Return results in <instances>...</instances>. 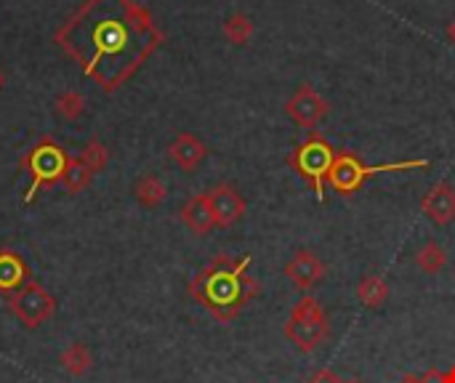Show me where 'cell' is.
I'll return each mask as SVG.
<instances>
[{
	"label": "cell",
	"instance_id": "cell-1",
	"mask_svg": "<svg viewBox=\"0 0 455 383\" xmlns=\"http://www.w3.org/2000/svg\"><path fill=\"white\" fill-rule=\"evenodd\" d=\"M53 40L88 80L115 93L160 48L163 32L136 0H85L59 24Z\"/></svg>",
	"mask_w": 455,
	"mask_h": 383
},
{
	"label": "cell",
	"instance_id": "cell-2",
	"mask_svg": "<svg viewBox=\"0 0 455 383\" xmlns=\"http://www.w3.org/2000/svg\"><path fill=\"white\" fill-rule=\"evenodd\" d=\"M251 256L232 259L227 253H219L208 267H203L192 283L189 296L219 323L229 325L259 293L261 285L248 275Z\"/></svg>",
	"mask_w": 455,
	"mask_h": 383
},
{
	"label": "cell",
	"instance_id": "cell-3",
	"mask_svg": "<svg viewBox=\"0 0 455 383\" xmlns=\"http://www.w3.org/2000/svg\"><path fill=\"white\" fill-rule=\"evenodd\" d=\"M67 163H69V152L51 136H43L27 155H21L19 165L21 171L29 173V189L24 192V205H29L43 189L59 184Z\"/></svg>",
	"mask_w": 455,
	"mask_h": 383
},
{
	"label": "cell",
	"instance_id": "cell-4",
	"mask_svg": "<svg viewBox=\"0 0 455 383\" xmlns=\"http://www.w3.org/2000/svg\"><path fill=\"white\" fill-rule=\"evenodd\" d=\"M285 336L304 355L323 347V341L331 336V320L317 299L304 296L293 304L288 323H285Z\"/></svg>",
	"mask_w": 455,
	"mask_h": 383
},
{
	"label": "cell",
	"instance_id": "cell-5",
	"mask_svg": "<svg viewBox=\"0 0 455 383\" xmlns=\"http://www.w3.org/2000/svg\"><path fill=\"white\" fill-rule=\"evenodd\" d=\"M336 160V149L331 147V141L325 136H320L317 131L309 133V139L304 144H299L291 155H288V163L293 165V171L307 179L317 195V200H323V189H325V181H328V173H331V165Z\"/></svg>",
	"mask_w": 455,
	"mask_h": 383
},
{
	"label": "cell",
	"instance_id": "cell-6",
	"mask_svg": "<svg viewBox=\"0 0 455 383\" xmlns=\"http://www.w3.org/2000/svg\"><path fill=\"white\" fill-rule=\"evenodd\" d=\"M427 160H408V163H384V165H365L355 152H336V160L328 173V184L339 195H355L363 181L381 171H408V168H427Z\"/></svg>",
	"mask_w": 455,
	"mask_h": 383
},
{
	"label": "cell",
	"instance_id": "cell-7",
	"mask_svg": "<svg viewBox=\"0 0 455 383\" xmlns=\"http://www.w3.org/2000/svg\"><path fill=\"white\" fill-rule=\"evenodd\" d=\"M8 309L21 328L35 331L56 315V299L37 280H29L21 291L8 296Z\"/></svg>",
	"mask_w": 455,
	"mask_h": 383
},
{
	"label": "cell",
	"instance_id": "cell-8",
	"mask_svg": "<svg viewBox=\"0 0 455 383\" xmlns=\"http://www.w3.org/2000/svg\"><path fill=\"white\" fill-rule=\"evenodd\" d=\"M328 109H331V104L317 93V88L315 85H309V83H304V85H299V91L288 99V104H285V112H288V117L299 125V128H307V131H315V125L328 115Z\"/></svg>",
	"mask_w": 455,
	"mask_h": 383
},
{
	"label": "cell",
	"instance_id": "cell-9",
	"mask_svg": "<svg viewBox=\"0 0 455 383\" xmlns=\"http://www.w3.org/2000/svg\"><path fill=\"white\" fill-rule=\"evenodd\" d=\"M208 197H211V208H213L216 227H221V229L235 227V224L245 216V211H248L245 197H243L232 184H219V187H213V189L208 192Z\"/></svg>",
	"mask_w": 455,
	"mask_h": 383
},
{
	"label": "cell",
	"instance_id": "cell-10",
	"mask_svg": "<svg viewBox=\"0 0 455 383\" xmlns=\"http://www.w3.org/2000/svg\"><path fill=\"white\" fill-rule=\"evenodd\" d=\"M421 211L437 227H448L455 221V187L451 181H437L424 197Z\"/></svg>",
	"mask_w": 455,
	"mask_h": 383
},
{
	"label": "cell",
	"instance_id": "cell-11",
	"mask_svg": "<svg viewBox=\"0 0 455 383\" xmlns=\"http://www.w3.org/2000/svg\"><path fill=\"white\" fill-rule=\"evenodd\" d=\"M285 277L293 283L299 291H312L323 277H325V264L315 251H299L288 264H285Z\"/></svg>",
	"mask_w": 455,
	"mask_h": 383
},
{
	"label": "cell",
	"instance_id": "cell-12",
	"mask_svg": "<svg viewBox=\"0 0 455 383\" xmlns=\"http://www.w3.org/2000/svg\"><path fill=\"white\" fill-rule=\"evenodd\" d=\"M29 280H32V272H29L27 261L11 248H0V293L13 296Z\"/></svg>",
	"mask_w": 455,
	"mask_h": 383
},
{
	"label": "cell",
	"instance_id": "cell-13",
	"mask_svg": "<svg viewBox=\"0 0 455 383\" xmlns=\"http://www.w3.org/2000/svg\"><path fill=\"white\" fill-rule=\"evenodd\" d=\"M168 155H171V160L181 168V171H187V173H192L205 157H208V147L195 136V133H179L176 139H173V144L168 147Z\"/></svg>",
	"mask_w": 455,
	"mask_h": 383
},
{
	"label": "cell",
	"instance_id": "cell-14",
	"mask_svg": "<svg viewBox=\"0 0 455 383\" xmlns=\"http://www.w3.org/2000/svg\"><path fill=\"white\" fill-rule=\"evenodd\" d=\"M181 221L189 232L195 235H208L213 227H216V219H213V208H211V197L208 192H200V195H192L184 208H181Z\"/></svg>",
	"mask_w": 455,
	"mask_h": 383
},
{
	"label": "cell",
	"instance_id": "cell-15",
	"mask_svg": "<svg viewBox=\"0 0 455 383\" xmlns=\"http://www.w3.org/2000/svg\"><path fill=\"white\" fill-rule=\"evenodd\" d=\"M59 363H61V368H64L69 376L80 379V376L91 373V368H93V355H91V349H88L83 341H75V344H69V347L61 352Z\"/></svg>",
	"mask_w": 455,
	"mask_h": 383
},
{
	"label": "cell",
	"instance_id": "cell-16",
	"mask_svg": "<svg viewBox=\"0 0 455 383\" xmlns=\"http://www.w3.org/2000/svg\"><path fill=\"white\" fill-rule=\"evenodd\" d=\"M133 195H136V200H139L141 208H157V205H163V200L168 197V187L163 184V179L147 173V176H141V179L136 181Z\"/></svg>",
	"mask_w": 455,
	"mask_h": 383
},
{
	"label": "cell",
	"instance_id": "cell-17",
	"mask_svg": "<svg viewBox=\"0 0 455 383\" xmlns=\"http://www.w3.org/2000/svg\"><path fill=\"white\" fill-rule=\"evenodd\" d=\"M357 299L368 309H381L387 304V299H389V285L379 275H368L357 285Z\"/></svg>",
	"mask_w": 455,
	"mask_h": 383
},
{
	"label": "cell",
	"instance_id": "cell-18",
	"mask_svg": "<svg viewBox=\"0 0 455 383\" xmlns=\"http://www.w3.org/2000/svg\"><path fill=\"white\" fill-rule=\"evenodd\" d=\"M93 181V173L91 168L80 160V157H69L67 168H64V176H61V184L69 195H80L91 187Z\"/></svg>",
	"mask_w": 455,
	"mask_h": 383
},
{
	"label": "cell",
	"instance_id": "cell-19",
	"mask_svg": "<svg viewBox=\"0 0 455 383\" xmlns=\"http://www.w3.org/2000/svg\"><path fill=\"white\" fill-rule=\"evenodd\" d=\"M416 267L424 272V275H440L445 267H448V253L440 243L429 240L427 245L419 248L416 253Z\"/></svg>",
	"mask_w": 455,
	"mask_h": 383
},
{
	"label": "cell",
	"instance_id": "cell-20",
	"mask_svg": "<svg viewBox=\"0 0 455 383\" xmlns=\"http://www.w3.org/2000/svg\"><path fill=\"white\" fill-rule=\"evenodd\" d=\"M221 32H224V37H227L232 45H245V43H251L256 27H253V21H251L245 13H232V16L221 24Z\"/></svg>",
	"mask_w": 455,
	"mask_h": 383
},
{
	"label": "cell",
	"instance_id": "cell-21",
	"mask_svg": "<svg viewBox=\"0 0 455 383\" xmlns=\"http://www.w3.org/2000/svg\"><path fill=\"white\" fill-rule=\"evenodd\" d=\"M85 112V96L77 93V91H64L59 99H56V115L67 123H75L80 120Z\"/></svg>",
	"mask_w": 455,
	"mask_h": 383
},
{
	"label": "cell",
	"instance_id": "cell-22",
	"mask_svg": "<svg viewBox=\"0 0 455 383\" xmlns=\"http://www.w3.org/2000/svg\"><path fill=\"white\" fill-rule=\"evenodd\" d=\"M80 160H83V163L91 168V173L96 176L99 171H104V168H107V163H109V149L104 147V141H101V139L91 136V139H88V144L83 147Z\"/></svg>",
	"mask_w": 455,
	"mask_h": 383
},
{
	"label": "cell",
	"instance_id": "cell-23",
	"mask_svg": "<svg viewBox=\"0 0 455 383\" xmlns=\"http://www.w3.org/2000/svg\"><path fill=\"white\" fill-rule=\"evenodd\" d=\"M307 383H344V381H341L331 368H320V371H317V373H315V376H312Z\"/></svg>",
	"mask_w": 455,
	"mask_h": 383
},
{
	"label": "cell",
	"instance_id": "cell-24",
	"mask_svg": "<svg viewBox=\"0 0 455 383\" xmlns=\"http://www.w3.org/2000/svg\"><path fill=\"white\" fill-rule=\"evenodd\" d=\"M421 383H445V379H443V371H427L424 376H421Z\"/></svg>",
	"mask_w": 455,
	"mask_h": 383
},
{
	"label": "cell",
	"instance_id": "cell-25",
	"mask_svg": "<svg viewBox=\"0 0 455 383\" xmlns=\"http://www.w3.org/2000/svg\"><path fill=\"white\" fill-rule=\"evenodd\" d=\"M397 383H421V376H416V373H405V376H403Z\"/></svg>",
	"mask_w": 455,
	"mask_h": 383
},
{
	"label": "cell",
	"instance_id": "cell-26",
	"mask_svg": "<svg viewBox=\"0 0 455 383\" xmlns=\"http://www.w3.org/2000/svg\"><path fill=\"white\" fill-rule=\"evenodd\" d=\"M443 379H445V383H455V365H451V368L443 373Z\"/></svg>",
	"mask_w": 455,
	"mask_h": 383
},
{
	"label": "cell",
	"instance_id": "cell-27",
	"mask_svg": "<svg viewBox=\"0 0 455 383\" xmlns=\"http://www.w3.org/2000/svg\"><path fill=\"white\" fill-rule=\"evenodd\" d=\"M448 40L455 45V16L448 21Z\"/></svg>",
	"mask_w": 455,
	"mask_h": 383
},
{
	"label": "cell",
	"instance_id": "cell-28",
	"mask_svg": "<svg viewBox=\"0 0 455 383\" xmlns=\"http://www.w3.org/2000/svg\"><path fill=\"white\" fill-rule=\"evenodd\" d=\"M3 85H5V75H3V69H0V91H3Z\"/></svg>",
	"mask_w": 455,
	"mask_h": 383
},
{
	"label": "cell",
	"instance_id": "cell-29",
	"mask_svg": "<svg viewBox=\"0 0 455 383\" xmlns=\"http://www.w3.org/2000/svg\"><path fill=\"white\" fill-rule=\"evenodd\" d=\"M344 383H363L360 379H349V381H344Z\"/></svg>",
	"mask_w": 455,
	"mask_h": 383
}]
</instances>
